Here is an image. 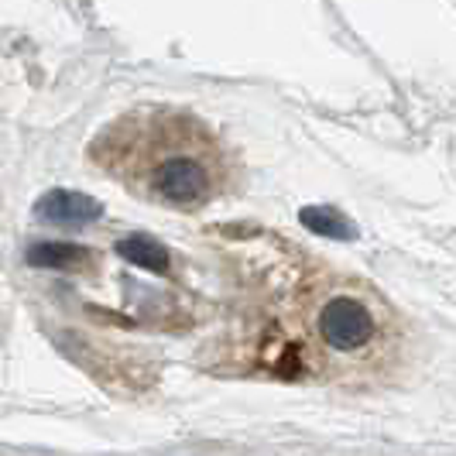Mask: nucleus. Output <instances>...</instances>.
<instances>
[{
  "label": "nucleus",
  "instance_id": "f257e3e1",
  "mask_svg": "<svg viewBox=\"0 0 456 456\" xmlns=\"http://www.w3.org/2000/svg\"><path fill=\"white\" fill-rule=\"evenodd\" d=\"M161 137L151 141V159L144 161V189L168 206H200L220 189V155L196 124H159Z\"/></svg>",
  "mask_w": 456,
  "mask_h": 456
},
{
  "label": "nucleus",
  "instance_id": "f03ea898",
  "mask_svg": "<svg viewBox=\"0 0 456 456\" xmlns=\"http://www.w3.org/2000/svg\"><path fill=\"white\" fill-rule=\"evenodd\" d=\"M320 337L326 346H333L340 354H354L374 337V316L357 298H333L320 313Z\"/></svg>",
  "mask_w": 456,
  "mask_h": 456
},
{
  "label": "nucleus",
  "instance_id": "7ed1b4c3",
  "mask_svg": "<svg viewBox=\"0 0 456 456\" xmlns=\"http://www.w3.org/2000/svg\"><path fill=\"white\" fill-rule=\"evenodd\" d=\"M100 213H103V206L76 189H48L35 203V216L42 224H55V227H83V224L100 220Z\"/></svg>",
  "mask_w": 456,
  "mask_h": 456
},
{
  "label": "nucleus",
  "instance_id": "20e7f679",
  "mask_svg": "<svg viewBox=\"0 0 456 456\" xmlns=\"http://www.w3.org/2000/svg\"><path fill=\"white\" fill-rule=\"evenodd\" d=\"M90 261V251L79 244H66V240H38L28 248V265L31 268H79Z\"/></svg>",
  "mask_w": 456,
  "mask_h": 456
},
{
  "label": "nucleus",
  "instance_id": "39448f33",
  "mask_svg": "<svg viewBox=\"0 0 456 456\" xmlns=\"http://www.w3.org/2000/svg\"><path fill=\"white\" fill-rule=\"evenodd\" d=\"M117 254H120L127 265H137V268L155 272V274H165V272H168V265H172L168 251L161 248L155 237H144V233L124 237V240L117 244Z\"/></svg>",
  "mask_w": 456,
  "mask_h": 456
},
{
  "label": "nucleus",
  "instance_id": "423d86ee",
  "mask_svg": "<svg viewBox=\"0 0 456 456\" xmlns=\"http://www.w3.org/2000/svg\"><path fill=\"white\" fill-rule=\"evenodd\" d=\"M298 220H302V227L313 230V233H320V237H330V240H350L357 230L354 224L340 216L337 209H330V206H305L302 213H298Z\"/></svg>",
  "mask_w": 456,
  "mask_h": 456
}]
</instances>
